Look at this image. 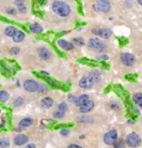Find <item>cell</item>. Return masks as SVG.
Masks as SVG:
<instances>
[{"mask_svg":"<svg viewBox=\"0 0 142 148\" xmlns=\"http://www.w3.org/2000/svg\"><path fill=\"white\" fill-rule=\"evenodd\" d=\"M52 11L55 12L56 14H58L59 16H67L71 13V7L69 3H66L64 1H55L52 3Z\"/></svg>","mask_w":142,"mask_h":148,"instance_id":"1","label":"cell"},{"mask_svg":"<svg viewBox=\"0 0 142 148\" xmlns=\"http://www.w3.org/2000/svg\"><path fill=\"white\" fill-rule=\"evenodd\" d=\"M95 11L97 12H103V13H106L110 10L111 8V4H110L109 1H106V0H101V1H96L93 5Z\"/></svg>","mask_w":142,"mask_h":148,"instance_id":"2","label":"cell"},{"mask_svg":"<svg viewBox=\"0 0 142 148\" xmlns=\"http://www.w3.org/2000/svg\"><path fill=\"white\" fill-rule=\"evenodd\" d=\"M126 143H127V145L129 146V147H138L139 145H140V143H141V138H140V136H139L137 133H130L128 134L127 137H126Z\"/></svg>","mask_w":142,"mask_h":148,"instance_id":"3","label":"cell"},{"mask_svg":"<svg viewBox=\"0 0 142 148\" xmlns=\"http://www.w3.org/2000/svg\"><path fill=\"white\" fill-rule=\"evenodd\" d=\"M88 44H89V47L92 48V49H95L97 52H103L104 49H106V45L103 43L102 41H99V39H90Z\"/></svg>","mask_w":142,"mask_h":148,"instance_id":"4","label":"cell"},{"mask_svg":"<svg viewBox=\"0 0 142 148\" xmlns=\"http://www.w3.org/2000/svg\"><path fill=\"white\" fill-rule=\"evenodd\" d=\"M104 141L107 145H113L118 141V131L117 130H111L107 132L104 136Z\"/></svg>","mask_w":142,"mask_h":148,"instance_id":"5","label":"cell"},{"mask_svg":"<svg viewBox=\"0 0 142 148\" xmlns=\"http://www.w3.org/2000/svg\"><path fill=\"white\" fill-rule=\"evenodd\" d=\"M121 61L125 64V66H127V67H131L136 61V58L134 55H131L130 53H123L122 55H121Z\"/></svg>","mask_w":142,"mask_h":148,"instance_id":"6","label":"cell"},{"mask_svg":"<svg viewBox=\"0 0 142 148\" xmlns=\"http://www.w3.org/2000/svg\"><path fill=\"white\" fill-rule=\"evenodd\" d=\"M92 32H93L95 36L104 38V39H108V38L112 34V31L110 29H107V28H95V29L92 30Z\"/></svg>","mask_w":142,"mask_h":148,"instance_id":"7","label":"cell"},{"mask_svg":"<svg viewBox=\"0 0 142 148\" xmlns=\"http://www.w3.org/2000/svg\"><path fill=\"white\" fill-rule=\"evenodd\" d=\"M39 84L33 79H26L24 82V88L28 91V92H35L37 90Z\"/></svg>","mask_w":142,"mask_h":148,"instance_id":"8","label":"cell"},{"mask_svg":"<svg viewBox=\"0 0 142 148\" xmlns=\"http://www.w3.org/2000/svg\"><path fill=\"white\" fill-rule=\"evenodd\" d=\"M94 85V83L88 77V76H84V77L80 78L79 81V86H80L82 89H91Z\"/></svg>","mask_w":142,"mask_h":148,"instance_id":"9","label":"cell"},{"mask_svg":"<svg viewBox=\"0 0 142 148\" xmlns=\"http://www.w3.org/2000/svg\"><path fill=\"white\" fill-rule=\"evenodd\" d=\"M37 53H39V55H40V57L42 58V59H44V60L50 59L51 53H50V51H49L48 48L41 47V48H39V49H37Z\"/></svg>","mask_w":142,"mask_h":148,"instance_id":"10","label":"cell"},{"mask_svg":"<svg viewBox=\"0 0 142 148\" xmlns=\"http://www.w3.org/2000/svg\"><path fill=\"white\" fill-rule=\"evenodd\" d=\"M28 142V136L25 134H18L14 137V144L17 146H22Z\"/></svg>","mask_w":142,"mask_h":148,"instance_id":"11","label":"cell"},{"mask_svg":"<svg viewBox=\"0 0 142 148\" xmlns=\"http://www.w3.org/2000/svg\"><path fill=\"white\" fill-rule=\"evenodd\" d=\"M58 45L62 48V49H65V51H72V49L74 48L73 43H71V42L65 41V40H59Z\"/></svg>","mask_w":142,"mask_h":148,"instance_id":"12","label":"cell"},{"mask_svg":"<svg viewBox=\"0 0 142 148\" xmlns=\"http://www.w3.org/2000/svg\"><path fill=\"white\" fill-rule=\"evenodd\" d=\"M88 77L90 78L93 83H99V81H101V73H99V71L96 70H92L90 73H89V76Z\"/></svg>","mask_w":142,"mask_h":148,"instance_id":"13","label":"cell"},{"mask_svg":"<svg viewBox=\"0 0 142 148\" xmlns=\"http://www.w3.org/2000/svg\"><path fill=\"white\" fill-rule=\"evenodd\" d=\"M114 88H116V92H118V95H119V96H120L121 98L123 99L124 102L128 101V93L126 92V91H125V90H124V89L122 88L121 86L117 85L116 87H114Z\"/></svg>","mask_w":142,"mask_h":148,"instance_id":"14","label":"cell"},{"mask_svg":"<svg viewBox=\"0 0 142 148\" xmlns=\"http://www.w3.org/2000/svg\"><path fill=\"white\" fill-rule=\"evenodd\" d=\"M93 108H94V101L90 100L89 102H87V103L84 104V105L80 106V108H79V111H80L81 113H88V112H90L91 110H93Z\"/></svg>","mask_w":142,"mask_h":148,"instance_id":"15","label":"cell"},{"mask_svg":"<svg viewBox=\"0 0 142 148\" xmlns=\"http://www.w3.org/2000/svg\"><path fill=\"white\" fill-rule=\"evenodd\" d=\"M54 104V100L49 98V97H46V98H43L41 100V105L43 106L44 108H50Z\"/></svg>","mask_w":142,"mask_h":148,"instance_id":"16","label":"cell"},{"mask_svg":"<svg viewBox=\"0 0 142 148\" xmlns=\"http://www.w3.org/2000/svg\"><path fill=\"white\" fill-rule=\"evenodd\" d=\"M89 101H90V99H89V96H88V95H81V96H79L77 98L76 105L80 108V106L84 105V104L87 103V102H89Z\"/></svg>","mask_w":142,"mask_h":148,"instance_id":"17","label":"cell"},{"mask_svg":"<svg viewBox=\"0 0 142 148\" xmlns=\"http://www.w3.org/2000/svg\"><path fill=\"white\" fill-rule=\"evenodd\" d=\"M33 123V119L30 118V117H26V118H22L20 121H19L18 126L20 128H28Z\"/></svg>","mask_w":142,"mask_h":148,"instance_id":"18","label":"cell"},{"mask_svg":"<svg viewBox=\"0 0 142 148\" xmlns=\"http://www.w3.org/2000/svg\"><path fill=\"white\" fill-rule=\"evenodd\" d=\"M17 32V28L15 26H7L5 29H4V34L7 36V37H11V38H13L14 37V34Z\"/></svg>","mask_w":142,"mask_h":148,"instance_id":"19","label":"cell"},{"mask_svg":"<svg viewBox=\"0 0 142 148\" xmlns=\"http://www.w3.org/2000/svg\"><path fill=\"white\" fill-rule=\"evenodd\" d=\"M24 39H25V32H24V31H20V30H17V32H16V34H14V37H13V41L16 42V43L22 42Z\"/></svg>","mask_w":142,"mask_h":148,"instance_id":"20","label":"cell"},{"mask_svg":"<svg viewBox=\"0 0 142 148\" xmlns=\"http://www.w3.org/2000/svg\"><path fill=\"white\" fill-rule=\"evenodd\" d=\"M29 30L31 31V32H33V34H41L42 31H43V29H42V27L39 25V24H31L29 26Z\"/></svg>","mask_w":142,"mask_h":148,"instance_id":"21","label":"cell"},{"mask_svg":"<svg viewBox=\"0 0 142 148\" xmlns=\"http://www.w3.org/2000/svg\"><path fill=\"white\" fill-rule=\"evenodd\" d=\"M132 101L138 105L139 108H142V93H135L132 96Z\"/></svg>","mask_w":142,"mask_h":148,"instance_id":"22","label":"cell"},{"mask_svg":"<svg viewBox=\"0 0 142 148\" xmlns=\"http://www.w3.org/2000/svg\"><path fill=\"white\" fill-rule=\"evenodd\" d=\"M14 3L17 5L18 11L20 12V13H26V11H27V7H26V4L24 1H14Z\"/></svg>","mask_w":142,"mask_h":148,"instance_id":"23","label":"cell"},{"mask_svg":"<svg viewBox=\"0 0 142 148\" xmlns=\"http://www.w3.org/2000/svg\"><path fill=\"white\" fill-rule=\"evenodd\" d=\"M9 98H10L9 92H7L5 90H0V102H2V103L7 102L9 100Z\"/></svg>","mask_w":142,"mask_h":148,"instance_id":"24","label":"cell"},{"mask_svg":"<svg viewBox=\"0 0 142 148\" xmlns=\"http://www.w3.org/2000/svg\"><path fill=\"white\" fill-rule=\"evenodd\" d=\"M10 147V140L7 137H0V148Z\"/></svg>","mask_w":142,"mask_h":148,"instance_id":"25","label":"cell"},{"mask_svg":"<svg viewBox=\"0 0 142 148\" xmlns=\"http://www.w3.org/2000/svg\"><path fill=\"white\" fill-rule=\"evenodd\" d=\"M24 102H25V100L22 99V97H17V98L13 101V105H14L15 108H18V106H22V104H24Z\"/></svg>","mask_w":142,"mask_h":148,"instance_id":"26","label":"cell"},{"mask_svg":"<svg viewBox=\"0 0 142 148\" xmlns=\"http://www.w3.org/2000/svg\"><path fill=\"white\" fill-rule=\"evenodd\" d=\"M1 74L4 75V76H7V77H9V76H11L12 75V70L10 69V68L4 67L3 66V67L1 68Z\"/></svg>","mask_w":142,"mask_h":148,"instance_id":"27","label":"cell"},{"mask_svg":"<svg viewBox=\"0 0 142 148\" xmlns=\"http://www.w3.org/2000/svg\"><path fill=\"white\" fill-rule=\"evenodd\" d=\"M113 145H114V148H124L125 147V141L123 138H118V141Z\"/></svg>","mask_w":142,"mask_h":148,"instance_id":"28","label":"cell"},{"mask_svg":"<svg viewBox=\"0 0 142 148\" xmlns=\"http://www.w3.org/2000/svg\"><path fill=\"white\" fill-rule=\"evenodd\" d=\"M79 61H80V62H82V63H84V64H88V66H92V67L97 66V63L95 62L94 60H89V59H86V58H84V59H80Z\"/></svg>","mask_w":142,"mask_h":148,"instance_id":"29","label":"cell"},{"mask_svg":"<svg viewBox=\"0 0 142 148\" xmlns=\"http://www.w3.org/2000/svg\"><path fill=\"white\" fill-rule=\"evenodd\" d=\"M48 90V87L46 85H44V84H39V87H37V92L39 93H45L47 92Z\"/></svg>","mask_w":142,"mask_h":148,"instance_id":"30","label":"cell"},{"mask_svg":"<svg viewBox=\"0 0 142 148\" xmlns=\"http://www.w3.org/2000/svg\"><path fill=\"white\" fill-rule=\"evenodd\" d=\"M73 43L76 45H79V46H82L84 44V40L82 38H75L73 40Z\"/></svg>","mask_w":142,"mask_h":148,"instance_id":"31","label":"cell"},{"mask_svg":"<svg viewBox=\"0 0 142 148\" xmlns=\"http://www.w3.org/2000/svg\"><path fill=\"white\" fill-rule=\"evenodd\" d=\"M58 111L62 112V113H64L65 114V112H67V105H66L64 102H62V103L59 104L58 106Z\"/></svg>","mask_w":142,"mask_h":148,"instance_id":"32","label":"cell"},{"mask_svg":"<svg viewBox=\"0 0 142 148\" xmlns=\"http://www.w3.org/2000/svg\"><path fill=\"white\" fill-rule=\"evenodd\" d=\"M52 116H54V118L61 119L64 117V113H62V112H60V111H55L52 113Z\"/></svg>","mask_w":142,"mask_h":148,"instance_id":"33","label":"cell"},{"mask_svg":"<svg viewBox=\"0 0 142 148\" xmlns=\"http://www.w3.org/2000/svg\"><path fill=\"white\" fill-rule=\"evenodd\" d=\"M5 12H7V14H10V15H15V14H16V10H15L14 8H7V9H5Z\"/></svg>","mask_w":142,"mask_h":148,"instance_id":"34","label":"cell"},{"mask_svg":"<svg viewBox=\"0 0 142 148\" xmlns=\"http://www.w3.org/2000/svg\"><path fill=\"white\" fill-rule=\"evenodd\" d=\"M60 133H61V135H63V136H66V135H69V130L66 129V128H62V129L60 130Z\"/></svg>","mask_w":142,"mask_h":148,"instance_id":"35","label":"cell"},{"mask_svg":"<svg viewBox=\"0 0 142 148\" xmlns=\"http://www.w3.org/2000/svg\"><path fill=\"white\" fill-rule=\"evenodd\" d=\"M19 47H13V48H11L10 49V53H11V55H17L19 53Z\"/></svg>","mask_w":142,"mask_h":148,"instance_id":"36","label":"cell"},{"mask_svg":"<svg viewBox=\"0 0 142 148\" xmlns=\"http://www.w3.org/2000/svg\"><path fill=\"white\" fill-rule=\"evenodd\" d=\"M79 121L80 122H92L93 121V119H92L91 117H84V118L79 119Z\"/></svg>","mask_w":142,"mask_h":148,"instance_id":"37","label":"cell"},{"mask_svg":"<svg viewBox=\"0 0 142 148\" xmlns=\"http://www.w3.org/2000/svg\"><path fill=\"white\" fill-rule=\"evenodd\" d=\"M69 102H72V103H75V104H76L77 98L75 96H73V95H69Z\"/></svg>","mask_w":142,"mask_h":148,"instance_id":"38","label":"cell"},{"mask_svg":"<svg viewBox=\"0 0 142 148\" xmlns=\"http://www.w3.org/2000/svg\"><path fill=\"white\" fill-rule=\"evenodd\" d=\"M37 75H39V76H45V77H48V76H49V73L46 72V71H41L40 73H37Z\"/></svg>","mask_w":142,"mask_h":148,"instance_id":"39","label":"cell"},{"mask_svg":"<svg viewBox=\"0 0 142 148\" xmlns=\"http://www.w3.org/2000/svg\"><path fill=\"white\" fill-rule=\"evenodd\" d=\"M119 41H120L121 46H123L124 44H126V43H127V40H126L125 38H119Z\"/></svg>","mask_w":142,"mask_h":148,"instance_id":"40","label":"cell"},{"mask_svg":"<svg viewBox=\"0 0 142 148\" xmlns=\"http://www.w3.org/2000/svg\"><path fill=\"white\" fill-rule=\"evenodd\" d=\"M125 78H126V79H129L130 82H134L136 79V75H132V74H131V75H126Z\"/></svg>","mask_w":142,"mask_h":148,"instance_id":"41","label":"cell"},{"mask_svg":"<svg viewBox=\"0 0 142 148\" xmlns=\"http://www.w3.org/2000/svg\"><path fill=\"white\" fill-rule=\"evenodd\" d=\"M99 60H108V55H101L97 57Z\"/></svg>","mask_w":142,"mask_h":148,"instance_id":"42","label":"cell"},{"mask_svg":"<svg viewBox=\"0 0 142 148\" xmlns=\"http://www.w3.org/2000/svg\"><path fill=\"white\" fill-rule=\"evenodd\" d=\"M5 126V119L4 118H1V123H0V128H4Z\"/></svg>","mask_w":142,"mask_h":148,"instance_id":"43","label":"cell"},{"mask_svg":"<svg viewBox=\"0 0 142 148\" xmlns=\"http://www.w3.org/2000/svg\"><path fill=\"white\" fill-rule=\"evenodd\" d=\"M67 148H82L81 146H79V145H76V144H72V145H69Z\"/></svg>","mask_w":142,"mask_h":148,"instance_id":"44","label":"cell"},{"mask_svg":"<svg viewBox=\"0 0 142 148\" xmlns=\"http://www.w3.org/2000/svg\"><path fill=\"white\" fill-rule=\"evenodd\" d=\"M24 148H37V147H35V145L34 144H28L26 147H24Z\"/></svg>","mask_w":142,"mask_h":148,"instance_id":"45","label":"cell"},{"mask_svg":"<svg viewBox=\"0 0 142 148\" xmlns=\"http://www.w3.org/2000/svg\"><path fill=\"white\" fill-rule=\"evenodd\" d=\"M78 11H79V13H82V10H81V4L80 3L78 4Z\"/></svg>","mask_w":142,"mask_h":148,"instance_id":"46","label":"cell"},{"mask_svg":"<svg viewBox=\"0 0 142 148\" xmlns=\"http://www.w3.org/2000/svg\"><path fill=\"white\" fill-rule=\"evenodd\" d=\"M134 122H135V120H134V119H129V120H128V123H129V125L134 123Z\"/></svg>","mask_w":142,"mask_h":148,"instance_id":"47","label":"cell"},{"mask_svg":"<svg viewBox=\"0 0 142 148\" xmlns=\"http://www.w3.org/2000/svg\"><path fill=\"white\" fill-rule=\"evenodd\" d=\"M138 3L140 4V5H142V0H139V1H138Z\"/></svg>","mask_w":142,"mask_h":148,"instance_id":"48","label":"cell"},{"mask_svg":"<svg viewBox=\"0 0 142 148\" xmlns=\"http://www.w3.org/2000/svg\"><path fill=\"white\" fill-rule=\"evenodd\" d=\"M0 113H1V110H0Z\"/></svg>","mask_w":142,"mask_h":148,"instance_id":"49","label":"cell"}]
</instances>
